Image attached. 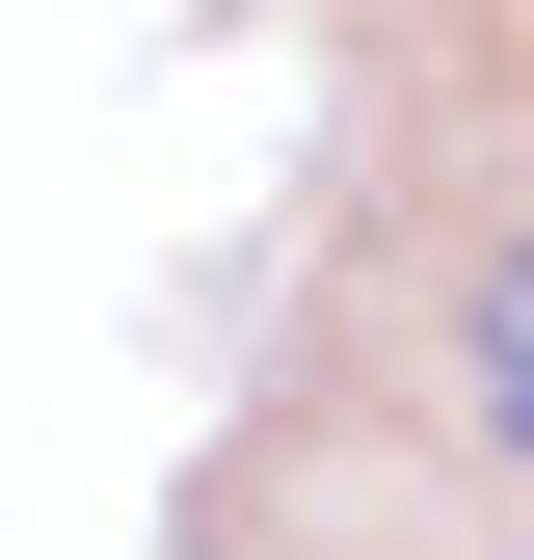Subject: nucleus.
Returning a JSON list of instances; mask_svg holds the SVG:
<instances>
[{
	"mask_svg": "<svg viewBox=\"0 0 534 560\" xmlns=\"http://www.w3.org/2000/svg\"><path fill=\"white\" fill-rule=\"evenodd\" d=\"M454 400H481V428H508V454H534V241H508V267H481V294H454Z\"/></svg>",
	"mask_w": 534,
	"mask_h": 560,
	"instance_id": "nucleus-1",
	"label": "nucleus"
}]
</instances>
